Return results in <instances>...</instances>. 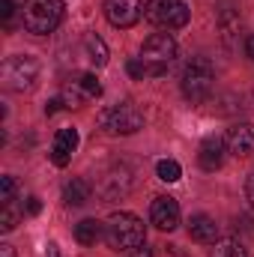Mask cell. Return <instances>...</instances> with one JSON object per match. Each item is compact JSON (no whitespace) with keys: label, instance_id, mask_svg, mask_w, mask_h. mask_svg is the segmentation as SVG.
<instances>
[{"label":"cell","instance_id":"3","mask_svg":"<svg viewBox=\"0 0 254 257\" xmlns=\"http://www.w3.org/2000/svg\"><path fill=\"white\" fill-rule=\"evenodd\" d=\"M174 57H177V42H174L171 33H153L141 48V60L147 66V78H162L171 69Z\"/></svg>","mask_w":254,"mask_h":257},{"label":"cell","instance_id":"28","mask_svg":"<svg viewBox=\"0 0 254 257\" xmlns=\"http://www.w3.org/2000/svg\"><path fill=\"white\" fill-rule=\"evenodd\" d=\"M245 54H248V57L254 60V33L248 36V42H245Z\"/></svg>","mask_w":254,"mask_h":257},{"label":"cell","instance_id":"4","mask_svg":"<svg viewBox=\"0 0 254 257\" xmlns=\"http://www.w3.org/2000/svg\"><path fill=\"white\" fill-rule=\"evenodd\" d=\"M99 126L108 135H135L144 126V114L135 102H117V105H108L99 114Z\"/></svg>","mask_w":254,"mask_h":257},{"label":"cell","instance_id":"24","mask_svg":"<svg viewBox=\"0 0 254 257\" xmlns=\"http://www.w3.org/2000/svg\"><path fill=\"white\" fill-rule=\"evenodd\" d=\"M12 15H15V0H0V18L9 21Z\"/></svg>","mask_w":254,"mask_h":257},{"label":"cell","instance_id":"10","mask_svg":"<svg viewBox=\"0 0 254 257\" xmlns=\"http://www.w3.org/2000/svg\"><path fill=\"white\" fill-rule=\"evenodd\" d=\"M224 153H227V141L224 138H218V135H209L203 144H200V150H197V162H200V168L203 171H218L221 165H224Z\"/></svg>","mask_w":254,"mask_h":257},{"label":"cell","instance_id":"19","mask_svg":"<svg viewBox=\"0 0 254 257\" xmlns=\"http://www.w3.org/2000/svg\"><path fill=\"white\" fill-rule=\"evenodd\" d=\"M156 177H159L162 183H177V180L183 177V168H180V162H174V159H162V162L156 165Z\"/></svg>","mask_w":254,"mask_h":257},{"label":"cell","instance_id":"21","mask_svg":"<svg viewBox=\"0 0 254 257\" xmlns=\"http://www.w3.org/2000/svg\"><path fill=\"white\" fill-rule=\"evenodd\" d=\"M15 200V180L12 177H0V203Z\"/></svg>","mask_w":254,"mask_h":257},{"label":"cell","instance_id":"23","mask_svg":"<svg viewBox=\"0 0 254 257\" xmlns=\"http://www.w3.org/2000/svg\"><path fill=\"white\" fill-rule=\"evenodd\" d=\"M21 206H24V212H27V215H39V212H42V200H39L36 194H30Z\"/></svg>","mask_w":254,"mask_h":257},{"label":"cell","instance_id":"16","mask_svg":"<svg viewBox=\"0 0 254 257\" xmlns=\"http://www.w3.org/2000/svg\"><path fill=\"white\" fill-rule=\"evenodd\" d=\"M84 51H87V60L93 66L108 63V45H105L96 33H87V36H84Z\"/></svg>","mask_w":254,"mask_h":257},{"label":"cell","instance_id":"30","mask_svg":"<svg viewBox=\"0 0 254 257\" xmlns=\"http://www.w3.org/2000/svg\"><path fill=\"white\" fill-rule=\"evenodd\" d=\"M132 257H153V251H150V248H138Z\"/></svg>","mask_w":254,"mask_h":257},{"label":"cell","instance_id":"26","mask_svg":"<svg viewBox=\"0 0 254 257\" xmlns=\"http://www.w3.org/2000/svg\"><path fill=\"white\" fill-rule=\"evenodd\" d=\"M245 194H248V200L254 206V177H248V183H245Z\"/></svg>","mask_w":254,"mask_h":257},{"label":"cell","instance_id":"5","mask_svg":"<svg viewBox=\"0 0 254 257\" xmlns=\"http://www.w3.org/2000/svg\"><path fill=\"white\" fill-rule=\"evenodd\" d=\"M39 78V63L27 54H12L3 60V69H0V81L6 90H15V93H24L36 84Z\"/></svg>","mask_w":254,"mask_h":257},{"label":"cell","instance_id":"1","mask_svg":"<svg viewBox=\"0 0 254 257\" xmlns=\"http://www.w3.org/2000/svg\"><path fill=\"white\" fill-rule=\"evenodd\" d=\"M144 239H147V230H144V221H141L135 212H114V215L105 221V242H108L114 251L141 248Z\"/></svg>","mask_w":254,"mask_h":257},{"label":"cell","instance_id":"8","mask_svg":"<svg viewBox=\"0 0 254 257\" xmlns=\"http://www.w3.org/2000/svg\"><path fill=\"white\" fill-rule=\"evenodd\" d=\"M141 12H144L141 0H105V18L114 27H132V24H138Z\"/></svg>","mask_w":254,"mask_h":257},{"label":"cell","instance_id":"15","mask_svg":"<svg viewBox=\"0 0 254 257\" xmlns=\"http://www.w3.org/2000/svg\"><path fill=\"white\" fill-rule=\"evenodd\" d=\"M90 183L87 180H69L63 186V200L69 206H84L87 200H90Z\"/></svg>","mask_w":254,"mask_h":257},{"label":"cell","instance_id":"27","mask_svg":"<svg viewBox=\"0 0 254 257\" xmlns=\"http://www.w3.org/2000/svg\"><path fill=\"white\" fill-rule=\"evenodd\" d=\"M45 257H63V254H60V248H57L54 242H48V251H45Z\"/></svg>","mask_w":254,"mask_h":257},{"label":"cell","instance_id":"9","mask_svg":"<svg viewBox=\"0 0 254 257\" xmlns=\"http://www.w3.org/2000/svg\"><path fill=\"white\" fill-rule=\"evenodd\" d=\"M150 221H153L159 230L171 233V230L180 224V203H177L174 197H168V194L156 197L153 206H150Z\"/></svg>","mask_w":254,"mask_h":257},{"label":"cell","instance_id":"13","mask_svg":"<svg viewBox=\"0 0 254 257\" xmlns=\"http://www.w3.org/2000/svg\"><path fill=\"white\" fill-rule=\"evenodd\" d=\"M189 236L194 242H203V245L218 242V224H215V218H209L206 212L191 215L189 218Z\"/></svg>","mask_w":254,"mask_h":257},{"label":"cell","instance_id":"18","mask_svg":"<svg viewBox=\"0 0 254 257\" xmlns=\"http://www.w3.org/2000/svg\"><path fill=\"white\" fill-rule=\"evenodd\" d=\"M212 257H248V248L239 242V239H218L215 248H212Z\"/></svg>","mask_w":254,"mask_h":257},{"label":"cell","instance_id":"22","mask_svg":"<svg viewBox=\"0 0 254 257\" xmlns=\"http://www.w3.org/2000/svg\"><path fill=\"white\" fill-rule=\"evenodd\" d=\"M126 72L132 75V78H138V81H144V78H147V66H144L141 57H132V60L126 63Z\"/></svg>","mask_w":254,"mask_h":257},{"label":"cell","instance_id":"25","mask_svg":"<svg viewBox=\"0 0 254 257\" xmlns=\"http://www.w3.org/2000/svg\"><path fill=\"white\" fill-rule=\"evenodd\" d=\"M60 108H63V99H51V102L45 105V114H57Z\"/></svg>","mask_w":254,"mask_h":257},{"label":"cell","instance_id":"20","mask_svg":"<svg viewBox=\"0 0 254 257\" xmlns=\"http://www.w3.org/2000/svg\"><path fill=\"white\" fill-rule=\"evenodd\" d=\"M78 90H81V96H84V99H96V96L102 93V84H99V78H96V75H90V72H87V75H81V78H78Z\"/></svg>","mask_w":254,"mask_h":257},{"label":"cell","instance_id":"12","mask_svg":"<svg viewBox=\"0 0 254 257\" xmlns=\"http://www.w3.org/2000/svg\"><path fill=\"white\" fill-rule=\"evenodd\" d=\"M227 153L233 156H248L254 153V123H242V126H233L227 132Z\"/></svg>","mask_w":254,"mask_h":257},{"label":"cell","instance_id":"11","mask_svg":"<svg viewBox=\"0 0 254 257\" xmlns=\"http://www.w3.org/2000/svg\"><path fill=\"white\" fill-rule=\"evenodd\" d=\"M75 147H78V132L75 128H60L57 138H54V144H51V162L57 168H66L72 162Z\"/></svg>","mask_w":254,"mask_h":257},{"label":"cell","instance_id":"29","mask_svg":"<svg viewBox=\"0 0 254 257\" xmlns=\"http://www.w3.org/2000/svg\"><path fill=\"white\" fill-rule=\"evenodd\" d=\"M0 257H15L12 245H6V242H3V245H0Z\"/></svg>","mask_w":254,"mask_h":257},{"label":"cell","instance_id":"14","mask_svg":"<svg viewBox=\"0 0 254 257\" xmlns=\"http://www.w3.org/2000/svg\"><path fill=\"white\" fill-rule=\"evenodd\" d=\"M102 236H105V224L96 221V218H84V221L75 224V239L81 245H96Z\"/></svg>","mask_w":254,"mask_h":257},{"label":"cell","instance_id":"7","mask_svg":"<svg viewBox=\"0 0 254 257\" xmlns=\"http://www.w3.org/2000/svg\"><path fill=\"white\" fill-rule=\"evenodd\" d=\"M212 81H215L212 63L203 60V57H194V60L183 69V96H186L189 102H203V99L212 93Z\"/></svg>","mask_w":254,"mask_h":257},{"label":"cell","instance_id":"6","mask_svg":"<svg viewBox=\"0 0 254 257\" xmlns=\"http://www.w3.org/2000/svg\"><path fill=\"white\" fill-rule=\"evenodd\" d=\"M144 15L150 24H156L162 30H177V27L189 24L191 9L186 0H150L144 6Z\"/></svg>","mask_w":254,"mask_h":257},{"label":"cell","instance_id":"2","mask_svg":"<svg viewBox=\"0 0 254 257\" xmlns=\"http://www.w3.org/2000/svg\"><path fill=\"white\" fill-rule=\"evenodd\" d=\"M63 0H27L24 9H21V18H24V27L36 36H45L51 30L60 27L63 21Z\"/></svg>","mask_w":254,"mask_h":257},{"label":"cell","instance_id":"17","mask_svg":"<svg viewBox=\"0 0 254 257\" xmlns=\"http://www.w3.org/2000/svg\"><path fill=\"white\" fill-rule=\"evenodd\" d=\"M24 215V206L18 209V203L15 200H6V203H0V230L3 233H9L15 224H18V218Z\"/></svg>","mask_w":254,"mask_h":257}]
</instances>
